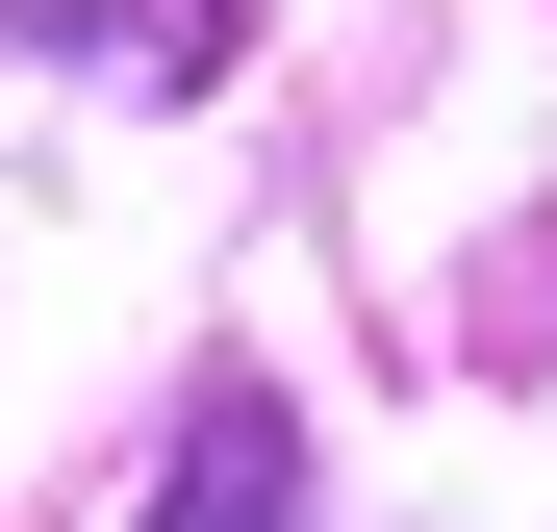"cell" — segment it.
Instances as JSON below:
<instances>
[{
  "label": "cell",
  "instance_id": "obj_1",
  "mask_svg": "<svg viewBox=\"0 0 557 532\" xmlns=\"http://www.w3.org/2000/svg\"><path fill=\"white\" fill-rule=\"evenodd\" d=\"M253 0H0V51H76V76H152V102H203Z\"/></svg>",
  "mask_w": 557,
  "mask_h": 532
},
{
  "label": "cell",
  "instance_id": "obj_2",
  "mask_svg": "<svg viewBox=\"0 0 557 532\" xmlns=\"http://www.w3.org/2000/svg\"><path fill=\"white\" fill-rule=\"evenodd\" d=\"M152 532H305V431H278V406H203L177 482H152Z\"/></svg>",
  "mask_w": 557,
  "mask_h": 532
}]
</instances>
